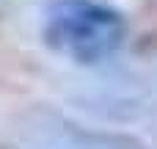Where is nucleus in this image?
<instances>
[{"mask_svg":"<svg viewBox=\"0 0 157 149\" xmlns=\"http://www.w3.org/2000/svg\"><path fill=\"white\" fill-rule=\"evenodd\" d=\"M44 44L75 61H108L127 39L124 17L99 0H55L44 17Z\"/></svg>","mask_w":157,"mask_h":149,"instance_id":"1","label":"nucleus"}]
</instances>
